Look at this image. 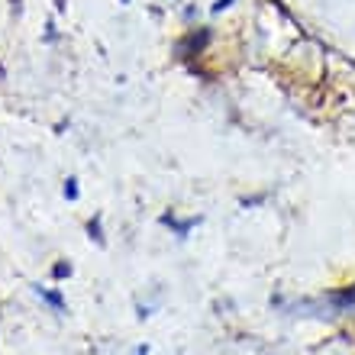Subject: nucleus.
I'll list each match as a JSON object with an SVG mask.
<instances>
[{
  "instance_id": "0eeeda50",
  "label": "nucleus",
  "mask_w": 355,
  "mask_h": 355,
  "mask_svg": "<svg viewBox=\"0 0 355 355\" xmlns=\"http://www.w3.org/2000/svg\"><path fill=\"white\" fill-rule=\"evenodd\" d=\"M336 304H355V288L352 291H343V294L336 297Z\"/></svg>"
},
{
  "instance_id": "423d86ee",
  "label": "nucleus",
  "mask_w": 355,
  "mask_h": 355,
  "mask_svg": "<svg viewBox=\"0 0 355 355\" xmlns=\"http://www.w3.org/2000/svg\"><path fill=\"white\" fill-rule=\"evenodd\" d=\"M68 275H71V265H68V262H58L55 268H52V278H55V281L68 278Z\"/></svg>"
},
{
  "instance_id": "f8f14e48",
  "label": "nucleus",
  "mask_w": 355,
  "mask_h": 355,
  "mask_svg": "<svg viewBox=\"0 0 355 355\" xmlns=\"http://www.w3.org/2000/svg\"><path fill=\"white\" fill-rule=\"evenodd\" d=\"M120 3H130V0H120Z\"/></svg>"
},
{
  "instance_id": "6e6552de",
  "label": "nucleus",
  "mask_w": 355,
  "mask_h": 355,
  "mask_svg": "<svg viewBox=\"0 0 355 355\" xmlns=\"http://www.w3.org/2000/svg\"><path fill=\"white\" fill-rule=\"evenodd\" d=\"M226 7H233V0H216V3H214L210 10H214V13H223Z\"/></svg>"
},
{
  "instance_id": "1a4fd4ad",
  "label": "nucleus",
  "mask_w": 355,
  "mask_h": 355,
  "mask_svg": "<svg viewBox=\"0 0 355 355\" xmlns=\"http://www.w3.org/2000/svg\"><path fill=\"white\" fill-rule=\"evenodd\" d=\"M10 7H13V13L19 17V13H23V0H10Z\"/></svg>"
},
{
  "instance_id": "39448f33",
  "label": "nucleus",
  "mask_w": 355,
  "mask_h": 355,
  "mask_svg": "<svg viewBox=\"0 0 355 355\" xmlns=\"http://www.w3.org/2000/svg\"><path fill=\"white\" fill-rule=\"evenodd\" d=\"M87 233H91V239H97V243L103 245V236H101V216H94L91 223H87Z\"/></svg>"
},
{
  "instance_id": "9b49d317",
  "label": "nucleus",
  "mask_w": 355,
  "mask_h": 355,
  "mask_svg": "<svg viewBox=\"0 0 355 355\" xmlns=\"http://www.w3.org/2000/svg\"><path fill=\"white\" fill-rule=\"evenodd\" d=\"M136 355H149V346H139L136 349Z\"/></svg>"
},
{
  "instance_id": "9d476101",
  "label": "nucleus",
  "mask_w": 355,
  "mask_h": 355,
  "mask_svg": "<svg viewBox=\"0 0 355 355\" xmlns=\"http://www.w3.org/2000/svg\"><path fill=\"white\" fill-rule=\"evenodd\" d=\"M65 3H68V0H55V10H58V13L65 10Z\"/></svg>"
},
{
  "instance_id": "20e7f679",
  "label": "nucleus",
  "mask_w": 355,
  "mask_h": 355,
  "mask_svg": "<svg viewBox=\"0 0 355 355\" xmlns=\"http://www.w3.org/2000/svg\"><path fill=\"white\" fill-rule=\"evenodd\" d=\"M62 194H65L68 200H78V197H81V191H78V178H68L65 187H62Z\"/></svg>"
},
{
  "instance_id": "f257e3e1",
  "label": "nucleus",
  "mask_w": 355,
  "mask_h": 355,
  "mask_svg": "<svg viewBox=\"0 0 355 355\" xmlns=\"http://www.w3.org/2000/svg\"><path fill=\"white\" fill-rule=\"evenodd\" d=\"M210 42V29L207 26H200V29H194V33H187L181 42L175 46V52H178V58H191V55H200L204 52V46Z\"/></svg>"
},
{
  "instance_id": "7ed1b4c3",
  "label": "nucleus",
  "mask_w": 355,
  "mask_h": 355,
  "mask_svg": "<svg viewBox=\"0 0 355 355\" xmlns=\"http://www.w3.org/2000/svg\"><path fill=\"white\" fill-rule=\"evenodd\" d=\"M162 223L175 226L178 236H187V233H191V226H197V220H184V223H181V220H175V216H162Z\"/></svg>"
},
{
  "instance_id": "f03ea898",
  "label": "nucleus",
  "mask_w": 355,
  "mask_h": 355,
  "mask_svg": "<svg viewBox=\"0 0 355 355\" xmlns=\"http://www.w3.org/2000/svg\"><path fill=\"white\" fill-rule=\"evenodd\" d=\"M39 294V297L46 300L49 307L55 310V313H65V297H62V294H58V291H49V288H42V284H36V288H33Z\"/></svg>"
}]
</instances>
